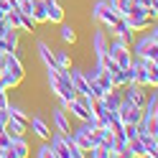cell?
Listing matches in <instances>:
<instances>
[{
	"label": "cell",
	"mask_w": 158,
	"mask_h": 158,
	"mask_svg": "<svg viewBox=\"0 0 158 158\" xmlns=\"http://www.w3.org/2000/svg\"><path fill=\"white\" fill-rule=\"evenodd\" d=\"M115 115L120 117V123L125 125V123H133V125H138L140 123V117H143V107H138V105H133V102H120V107L115 110Z\"/></svg>",
	"instance_id": "cell-6"
},
{
	"label": "cell",
	"mask_w": 158,
	"mask_h": 158,
	"mask_svg": "<svg viewBox=\"0 0 158 158\" xmlns=\"http://www.w3.org/2000/svg\"><path fill=\"white\" fill-rule=\"evenodd\" d=\"M107 44H110V33H107V28H105V31L92 33V51H94V56L97 54H105L107 51Z\"/></svg>",
	"instance_id": "cell-18"
},
{
	"label": "cell",
	"mask_w": 158,
	"mask_h": 158,
	"mask_svg": "<svg viewBox=\"0 0 158 158\" xmlns=\"http://www.w3.org/2000/svg\"><path fill=\"white\" fill-rule=\"evenodd\" d=\"M0 72H3V66H0Z\"/></svg>",
	"instance_id": "cell-28"
},
{
	"label": "cell",
	"mask_w": 158,
	"mask_h": 158,
	"mask_svg": "<svg viewBox=\"0 0 158 158\" xmlns=\"http://www.w3.org/2000/svg\"><path fill=\"white\" fill-rule=\"evenodd\" d=\"M44 8H46V23L59 26L66 18V10H64V5L59 0H44Z\"/></svg>",
	"instance_id": "cell-12"
},
{
	"label": "cell",
	"mask_w": 158,
	"mask_h": 158,
	"mask_svg": "<svg viewBox=\"0 0 158 158\" xmlns=\"http://www.w3.org/2000/svg\"><path fill=\"white\" fill-rule=\"evenodd\" d=\"M72 140H74V145L79 148L82 153H87L92 148V135L87 133V130H82V127H77V130H72Z\"/></svg>",
	"instance_id": "cell-17"
},
{
	"label": "cell",
	"mask_w": 158,
	"mask_h": 158,
	"mask_svg": "<svg viewBox=\"0 0 158 158\" xmlns=\"http://www.w3.org/2000/svg\"><path fill=\"white\" fill-rule=\"evenodd\" d=\"M31 18L36 21V26H44V23H46V8H44V0H33V3H31Z\"/></svg>",
	"instance_id": "cell-21"
},
{
	"label": "cell",
	"mask_w": 158,
	"mask_h": 158,
	"mask_svg": "<svg viewBox=\"0 0 158 158\" xmlns=\"http://www.w3.org/2000/svg\"><path fill=\"white\" fill-rule=\"evenodd\" d=\"M125 23H127V28H130L133 33H140L145 28H151L156 21L148 13H130V15H125Z\"/></svg>",
	"instance_id": "cell-10"
},
{
	"label": "cell",
	"mask_w": 158,
	"mask_h": 158,
	"mask_svg": "<svg viewBox=\"0 0 158 158\" xmlns=\"http://www.w3.org/2000/svg\"><path fill=\"white\" fill-rule=\"evenodd\" d=\"M8 151H10V158H28L33 148H31V143H28L26 135H15V138H10Z\"/></svg>",
	"instance_id": "cell-11"
},
{
	"label": "cell",
	"mask_w": 158,
	"mask_h": 158,
	"mask_svg": "<svg viewBox=\"0 0 158 158\" xmlns=\"http://www.w3.org/2000/svg\"><path fill=\"white\" fill-rule=\"evenodd\" d=\"M28 130H31L38 140H48L51 133H54V127L48 125V120L44 115H33V117H28Z\"/></svg>",
	"instance_id": "cell-8"
},
{
	"label": "cell",
	"mask_w": 158,
	"mask_h": 158,
	"mask_svg": "<svg viewBox=\"0 0 158 158\" xmlns=\"http://www.w3.org/2000/svg\"><path fill=\"white\" fill-rule=\"evenodd\" d=\"M100 102H102L110 112H115L117 107H120V102H123V94H120V89H110V92H105V94L100 97Z\"/></svg>",
	"instance_id": "cell-19"
},
{
	"label": "cell",
	"mask_w": 158,
	"mask_h": 158,
	"mask_svg": "<svg viewBox=\"0 0 158 158\" xmlns=\"http://www.w3.org/2000/svg\"><path fill=\"white\" fill-rule=\"evenodd\" d=\"M31 153H33L36 158H56V156H54V148H51V143H48V140H41Z\"/></svg>",
	"instance_id": "cell-23"
},
{
	"label": "cell",
	"mask_w": 158,
	"mask_h": 158,
	"mask_svg": "<svg viewBox=\"0 0 158 158\" xmlns=\"http://www.w3.org/2000/svg\"><path fill=\"white\" fill-rule=\"evenodd\" d=\"M140 38H133L130 44V51L135 59H158V31H156V23L151 28L140 31Z\"/></svg>",
	"instance_id": "cell-1"
},
{
	"label": "cell",
	"mask_w": 158,
	"mask_h": 158,
	"mask_svg": "<svg viewBox=\"0 0 158 158\" xmlns=\"http://www.w3.org/2000/svg\"><path fill=\"white\" fill-rule=\"evenodd\" d=\"M8 105H10V92H0V110H5Z\"/></svg>",
	"instance_id": "cell-26"
},
{
	"label": "cell",
	"mask_w": 158,
	"mask_h": 158,
	"mask_svg": "<svg viewBox=\"0 0 158 158\" xmlns=\"http://www.w3.org/2000/svg\"><path fill=\"white\" fill-rule=\"evenodd\" d=\"M0 130H5V125H3V123H0Z\"/></svg>",
	"instance_id": "cell-27"
},
{
	"label": "cell",
	"mask_w": 158,
	"mask_h": 158,
	"mask_svg": "<svg viewBox=\"0 0 158 158\" xmlns=\"http://www.w3.org/2000/svg\"><path fill=\"white\" fill-rule=\"evenodd\" d=\"M107 33L110 36H115V38H120V41H125V44H133V38H135V33L127 28V23H125V18H120L117 23H112L110 28H107Z\"/></svg>",
	"instance_id": "cell-14"
},
{
	"label": "cell",
	"mask_w": 158,
	"mask_h": 158,
	"mask_svg": "<svg viewBox=\"0 0 158 158\" xmlns=\"http://www.w3.org/2000/svg\"><path fill=\"white\" fill-rule=\"evenodd\" d=\"M133 69H135V84L145 87V89H153V87H158V74H151L148 69H143L138 61H133Z\"/></svg>",
	"instance_id": "cell-13"
},
{
	"label": "cell",
	"mask_w": 158,
	"mask_h": 158,
	"mask_svg": "<svg viewBox=\"0 0 158 158\" xmlns=\"http://www.w3.org/2000/svg\"><path fill=\"white\" fill-rule=\"evenodd\" d=\"M36 54H38V59H41V64H44L46 69L56 66V61H54V48H51V44H46V41H38V44H36Z\"/></svg>",
	"instance_id": "cell-16"
},
{
	"label": "cell",
	"mask_w": 158,
	"mask_h": 158,
	"mask_svg": "<svg viewBox=\"0 0 158 158\" xmlns=\"http://www.w3.org/2000/svg\"><path fill=\"white\" fill-rule=\"evenodd\" d=\"M107 54L115 59V64L120 66V69H127V66L135 61V56H133V51H130V44H125V41H120V38H115V36H110Z\"/></svg>",
	"instance_id": "cell-3"
},
{
	"label": "cell",
	"mask_w": 158,
	"mask_h": 158,
	"mask_svg": "<svg viewBox=\"0 0 158 158\" xmlns=\"http://www.w3.org/2000/svg\"><path fill=\"white\" fill-rule=\"evenodd\" d=\"M59 38H61L64 44H77V28L61 21L59 23Z\"/></svg>",
	"instance_id": "cell-20"
},
{
	"label": "cell",
	"mask_w": 158,
	"mask_h": 158,
	"mask_svg": "<svg viewBox=\"0 0 158 158\" xmlns=\"http://www.w3.org/2000/svg\"><path fill=\"white\" fill-rule=\"evenodd\" d=\"M120 94H123L125 102H133V105H138V107H143L148 89L140 87V84H135V82H130V84H123V87H120Z\"/></svg>",
	"instance_id": "cell-7"
},
{
	"label": "cell",
	"mask_w": 158,
	"mask_h": 158,
	"mask_svg": "<svg viewBox=\"0 0 158 158\" xmlns=\"http://www.w3.org/2000/svg\"><path fill=\"white\" fill-rule=\"evenodd\" d=\"M54 61L56 66H61V69H69V66H74V59L69 51H61V48H54Z\"/></svg>",
	"instance_id": "cell-22"
},
{
	"label": "cell",
	"mask_w": 158,
	"mask_h": 158,
	"mask_svg": "<svg viewBox=\"0 0 158 158\" xmlns=\"http://www.w3.org/2000/svg\"><path fill=\"white\" fill-rule=\"evenodd\" d=\"M0 66H3V72H8L10 77H15L18 82H23L26 79V64H23V56L18 51H5L0 56Z\"/></svg>",
	"instance_id": "cell-4"
},
{
	"label": "cell",
	"mask_w": 158,
	"mask_h": 158,
	"mask_svg": "<svg viewBox=\"0 0 158 158\" xmlns=\"http://www.w3.org/2000/svg\"><path fill=\"white\" fill-rule=\"evenodd\" d=\"M138 130H140V127L133 125V123H125V125H123V135L127 138V140H130V138H138Z\"/></svg>",
	"instance_id": "cell-24"
},
{
	"label": "cell",
	"mask_w": 158,
	"mask_h": 158,
	"mask_svg": "<svg viewBox=\"0 0 158 158\" xmlns=\"http://www.w3.org/2000/svg\"><path fill=\"white\" fill-rule=\"evenodd\" d=\"M51 127H54L56 133H61V135H69V133L74 130V127H72V120H69V112L64 110L61 105H59L56 110H51Z\"/></svg>",
	"instance_id": "cell-9"
},
{
	"label": "cell",
	"mask_w": 158,
	"mask_h": 158,
	"mask_svg": "<svg viewBox=\"0 0 158 158\" xmlns=\"http://www.w3.org/2000/svg\"><path fill=\"white\" fill-rule=\"evenodd\" d=\"M8 145H10V135L5 130H0V151H8Z\"/></svg>",
	"instance_id": "cell-25"
},
{
	"label": "cell",
	"mask_w": 158,
	"mask_h": 158,
	"mask_svg": "<svg viewBox=\"0 0 158 158\" xmlns=\"http://www.w3.org/2000/svg\"><path fill=\"white\" fill-rule=\"evenodd\" d=\"M138 138L145 148V158H156L158 156V135L153 133H145V130H138Z\"/></svg>",
	"instance_id": "cell-15"
},
{
	"label": "cell",
	"mask_w": 158,
	"mask_h": 158,
	"mask_svg": "<svg viewBox=\"0 0 158 158\" xmlns=\"http://www.w3.org/2000/svg\"><path fill=\"white\" fill-rule=\"evenodd\" d=\"M92 21H97L102 28H110L112 23L120 21V15L115 13V8L107 3V0H97V3L92 5Z\"/></svg>",
	"instance_id": "cell-5"
},
{
	"label": "cell",
	"mask_w": 158,
	"mask_h": 158,
	"mask_svg": "<svg viewBox=\"0 0 158 158\" xmlns=\"http://www.w3.org/2000/svg\"><path fill=\"white\" fill-rule=\"evenodd\" d=\"M48 143H51L56 158H84V153L74 145L72 133H69V135H61V133H56V130H54L51 138H48Z\"/></svg>",
	"instance_id": "cell-2"
}]
</instances>
